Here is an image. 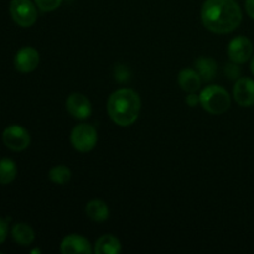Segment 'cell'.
<instances>
[{
    "label": "cell",
    "instance_id": "cell-1",
    "mask_svg": "<svg viewBox=\"0 0 254 254\" xmlns=\"http://www.w3.org/2000/svg\"><path fill=\"white\" fill-rule=\"evenodd\" d=\"M203 26L215 34H230L242 22V10L235 0H206L201 7Z\"/></svg>",
    "mask_w": 254,
    "mask_h": 254
},
{
    "label": "cell",
    "instance_id": "cell-2",
    "mask_svg": "<svg viewBox=\"0 0 254 254\" xmlns=\"http://www.w3.org/2000/svg\"><path fill=\"white\" fill-rule=\"evenodd\" d=\"M141 109V99L135 91L121 88L109 96L107 111L112 121L119 127H129L138 119Z\"/></svg>",
    "mask_w": 254,
    "mask_h": 254
},
{
    "label": "cell",
    "instance_id": "cell-3",
    "mask_svg": "<svg viewBox=\"0 0 254 254\" xmlns=\"http://www.w3.org/2000/svg\"><path fill=\"white\" fill-rule=\"evenodd\" d=\"M200 104L207 113L223 114L231 107V96L223 87L207 86L200 93Z\"/></svg>",
    "mask_w": 254,
    "mask_h": 254
},
{
    "label": "cell",
    "instance_id": "cell-4",
    "mask_svg": "<svg viewBox=\"0 0 254 254\" xmlns=\"http://www.w3.org/2000/svg\"><path fill=\"white\" fill-rule=\"evenodd\" d=\"M98 141V134L96 128L91 124L81 123L72 129L71 143L79 153H88L96 146Z\"/></svg>",
    "mask_w": 254,
    "mask_h": 254
},
{
    "label": "cell",
    "instance_id": "cell-5",
    "mask_svg": "<svg viewBox=\"0 0 254 254\" xmlns=\"http://www.w3.org/2000/svg\"><path fill=\"white\" fill-rule=\"evenodd\" d=\"M31 0H11L10 14L12 20L21 27H30L36 22L37 9Z\"/></svg>",
    "mask_w": 254,
    "mask_h": 254
},
{
    "label": "cell",
    "instance_id": "cell-6",
    "mask_svg": "<svg viewBox=\"0 0 254 254\" xmlns=\"http://www.w3.org/2000/svg\"><path fill=\"white\" fill-rule=\"evenodd\" d=\"M2 141L10 150L22 151L30 145L31 138L26 129L17 124H12L2 133Z\"/></svg>",
    "mask_w": 254,
    "mask_h": 254
},
{
    "label": "cell",
    "instance_id": "cell-7",
    "mask_svg": "<svg viewBox=\"0 0 254 254\" xmlns=\"http://www.w3.org/2000/svg\"><path fill=\"white\" fill-rule=\"evenodd\" d=\"M227 55L232 62L238 64H245L253 56L252 41L246 36L235 37L228 44Z\"/></svg>",
    "mask_w": 254,
    "mask_h": 254
},
{
    "label": "cell",
    "instance_id": "cell-8",
    "mask_svg": "<svg viewBox=\"0 0 254 254\" xmlns=\"http://www.w3.org/2000/svg\"><path fill=\"white\" fill-rule=\"evenodd\" d=\"M66 108L73 118L84 121L92 114V103L84 94L74 92L67 97Z\"/></svg>",
    "mask_w": 254,
    "mask_h": 254
},
{
    "label": "cell",
    "instance_id": "cell-9",
    "mask_svg": "<svg viewBox=\"0 0 254 254\" xmlns=\"http://www.w3.org/2000/svg\"><path fill=\"white\" fill-rule=\"evenodd\" d=\"M40 55L34 47H22L16 52L14 59L15 68L21 73H30L39 66Z\"/></svg>",
    "mask_w": 254,
    "mask_h": 254
},
{
    "label": "cell",
    "instance_id": "cell-10",
    "mask_svg": "<svg viewBox=\"0 0 254 254\" xmlns=\"http://www.w3.org/2000/svg\"><path fill=\"white\" fill-rule=\"evenodd\" d=\"M233 98L241 107L254 106V79L241 77L233 86Z\"/></svg>",
    "mask_w": 254,
    "mask_h": 254
},
{
    "label": "cell",
    "instance_id": "cell-11",
    "mask_svg": "<svg viewBox=\"0 0 254 254\" xmlns=\"http://www.w3.org/2000/svg\"><path fill=\"white\" fill-rule=\"evenodd\" d=\"M60 250L64 254H91L93 252L89 241L81 235H72L66 236L62 240Z\"/></svg>",
    "mask_w": 254,
    "mask_h": 254
},
{
    "label": "cell",
    "instance_id": "cell-12",
    "mask_svg": "<svg viewBox=\"0 0 254 254\" xmlns=\"http://www.w3.org/2000/svg\"><path fill=\"white\" fill-rule=\"evenodd\" d=\"M178 83L183 91L186 93H195L201 88L202 78L197 71L191 68H185L180 71L178 76Z\"/></svg>",
    "mask_w": 254,
    "mask_h": 254
},
{
    "label": "cell",
    "instance_id": "cell-13",
    "mask_svg": "<svg viewBox=\"0 0 254 254\" xmlns=\"http://www.w3.org/2000/svg\"><path fill=\"white\" fill-rule=\"evenodd\" d=\"M93 252L97 254H118L122 252L121 241L113 235H103L96 241Z\"/></svg>",
    "mask_w": 254,
    "mask_h": 254
},
{
    "label": "cell",
    "instance_id": "cell-14",
    "mask_svg": "<svg viewBox=\"0 0 254 254\" xmlns=\"http://www.w3.org/2000/svg\"><path fill=\"white\" fill-rule=\"evenodd\" d=\"M195 67L196 71L198 72V74H200L201 78H202V81L205 82H211L215 78L216 74H217L218 64L212 57H198L195 61Z\"/></svg>",
    "mask_w": 254,
    "mask_h": 254
},
{
    "label": "cell",
    "instance_id": "cell-15",
    "mask_svg": "<svg viewBox=\"0 0 254 254\" xmlns=\"http://www.w3.org/2000/svg\"><path fill=\"white\" fill-rule=\"evenodd\" d=\"M86 215L94 222H104L109 218V208L102 200H92L86 205Z\"/></svg>",
    "mask_w": 254,
    "mask_h": 254
},
{
    "label": "cell",
    "instance_id": "cell-16",
    "mask_svg": "<svg viewBox=\"0 0 254 254\" xmlns=\"http://www.w3.org/2000/svg\"><path fill=\"white\" fill-rule=\"evenodd\" d=\"M11 236L15 242L20 246H30L35 240V232L31 226L24 222L14 225L11 230Z\"/></svg>",
    "mask_w": 254,
    "mask_h": 254
},
{
    "label": "cell",
    "instance_id": "cell-17",
    "mask_svg": "<svg viewBox=\"0 0 254 254\" xmlns=\"http://www.w3.org/2000/svg\"><path fill=\"white\" fill-rule=\"evenodd\" d=\"M17 175V168L15 161L11 159H1L0 160V184L7 185L12 183Z\"/></svg>",
    "mask_w": 254,
    "mask_h": 254
},
{
    "label": "cell",
    "instance_id": "cell-18",
    "mask_svg": "<svg viewBox=\"0 0 254 254\" xmlns=\"http://www.w3.org/2000/svg\"><path fill=\"white\" fill-rule=\"evenodd\" d=\"M71 169L66 165H56L49 171V179L57 185H64L71 180Z\"/></svg>",
    "mask_w": 254,
    "mask_h": 254
},
{
    "label": "cell",
    "instance_id": "cell-19",
    "mask_svg": "<svg viewBox=\"0 0 254 254\" xmlns=\"http://www.w3.org/2000/svg\"><path fill=\"white\" fill-rule=\"evenodd\" d=\"M223 74H225L226 78L237 81L242 76V69H241L240 64L231 61L230 64H226L225 67H223Z\"/></svg>",
    "mask_w": 254,
    "mask_h": 254
},
{
    "label": "cell",
    "instance_id": "cell-20",
    "mask_svg": "<svg viewBox=\"0 0 254 254\" xmlns=\"http://www.w3.org/2000/svg\"><path fill=\"white\" fill-rule=\"evenodd\" d=\"M61 2L62 0H35V5L44 12H50L59 9Z\"/></svg>",
    "mask_w": 254,
    "mask_h": 254
},
{
    "label": "cell",
    "instance_id": "cell-21",
    "mask_svg": "<svg viewBox=\"0 0 254 254\" xmlns=\"http://www.w3.org/2000/svg\"><path fill=\"white\" fill-rule=\"evenodd\" d=\"M129 71L123 64H117L116 67V78L119 82H126L129 79Z\"/></svg>",
    "mask_w": 254,
    "mask_h": 254
},
{
    "label": "cell",
    "instance_id": "cell-22",
    "mask_svg": "<svg viewBox=\"0 0 254 254\" xmlns=\"http://www.w3.org/2000/svg\"><path fill=\"white\" fill-rule=\"evenodd\" d=\"M185 102L188 106L196 107L198 103H200V96H197V94H196V92L195 93H189L188 96H186Z\"/></svg>",
    "mask_w": 254,
    "mask_h": 254
},
{
    "label": "cell",
    "instance_id": "cell-23",
    "mask_svg": "<svg viewBox=\"0 0 254 254\" xmlns=\"http://www.w3.org/2000/svg\"><path fill=\"white\" fill-rule=\"evenodd\" d=\"M7 237V223L2 218H0V245L6 240Z\"/></svg>",
    "mask_w": 254,
    "mask_h": 254
},
{
    "label": "cell",
    "instance_id": "cell-24",
    "mask_svg": "<svg viewBox=\"0 0 254 254\" xmlns=\"http://www.w3.org/2000/svg\"><path fill=\"white\" fill-rule=\"evenodd\" d=\"M245 9L248 16L254 20V0H246L245 1Z\"/></svg>",
    "mask_w": 254,
    "mask_h": 254
},
{
    "label": "cell",
    "instance_id": "cell-25",
    "mask_svg": "<svg viewBox=\"0 0 254 254\" xmlns=\"http://www.w3.org/2000/svg\"><path fill=\"white\" fill-rule=\"evenodd\" d=\"M251 72L254 76V55L252 56V60H251Z\"/></svg>",
    "mask_w": 254,
    "mask_h": 254
}]
</instances>
